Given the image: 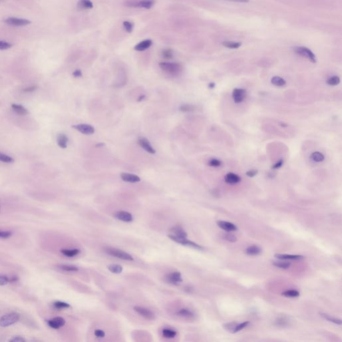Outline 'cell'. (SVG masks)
I'll use <instances>...</instances> for the list:
<instances>
[{
    "mask_svg": "<svg viewBox=\"0 0 342 342\" xmlns=\"http://www.w3.org/2000/svg\"><path fill=\"white\" fill-rule=\"evenodd\" d=\"M0 161L5 163H12L14 162V160L11 156L0 153Z\"/></svg>",
    "mask_w": 342,
    "mask_h": 342,
    "instance_id": "e575fe53",
    "label": "cell"
},
{
    "mask_svg": "<svg viewBox=\"0 0 342 342\" xmlns=\"http://www.w3.org/2000/svg\"><path fill=\"white\" fill-rule=\"evenodd\" d=\"M5 22H6V23H7L8 25L13 26H27L31 23L30 21L28 20V19L16 18H9Z\"/></svg>",
    "mask_w": 342,
    "mask_h": 342,
    "instance_id": "9c48e42d",
    "label": "cell"
},
{
    "mask_svg": "<svg viewBox=\"0 0 342 342\" xmlns=\"http://www.w3.org/2000/svg\"><path fill=\"white\" fill-rule=\"evenodd\" d=\"M104 251L106 254H108V255L114 257L118 258V259H123L124 261H134L133 256L130 255L128 253H126L123 250H120V249L114 248V247H107L104 248Z\"/></svg>",
    "mask_w": 342,
    "mask_h": 342,
    "instance_id": "7a4b0ae2",
    "label": "cell"
},
{
    "mask_svg": "<svg viewBox=\"0 0 342 342\" xmlns=\"http://www.w3.org/2000/svg\"><path fill=\"white\" fill-rule=\"evenodd\" d=\"M11 47H12L11 43H9L6 42L0 41V50H7V49H9V48H11Z\"/></svg>",
    "mask_w": 342,
    "mask_h": 342,
    "instance_id": "7dc6e473",
    "label": "cell"
},
{
    "mask_svg": "<svg viewBox=\"0 0 342 342\" xmlns=\"http://www.w3.org/2000/svg\"><path fill=\"white\" fill-rule=\"evenodd\" d=\"M258 173V170H255V169H253V170H250L247 171V172L246 173V175L248 176L249 177H255V176H256Z\"/></svg>",
    "mask_w": 342,
    "mask_h": 342,
    "instance_id": "816d5d0a",
    "label": "cell"
},
{
    "mask_svg": "<svg viewBox=\"0 0 342 342\" xmlns=\"http://www.w3.org/2000/svg\"><path fill=\"white\" fill-rule=\"evenodd\" d=\"M138 144L141 146L142 148L144 149L146 152H148L150 154H155L156 150L154 149V148L149 143V141L144 138H140L138 141Z\"/></svg>",
    "mask_w": 342,
    "mask_h": 342,
    "instance_id": "9a60e30c",
    "label": "cell"
},
{
    "mask_svg": "<svg viewBox=\"0 0 342 342\" xmlns=\"http://www.w3.org/2000/svg\"><path fill=\"white\" fill-rule=\"evenodd\" d=\"M66 323L65 319L60 317H57L55 318L49 320L48 324L50 327L53 329H59L61 327L64 325Z\"/></svg>",
    "mask_w": 342,
    "mask_h": 342,
    "instance_id": "4fadbf2b",
    "label": "cell"
},
{
    "mask_svg": "<svg viewBox=\"0 0 342 342\" xmlns=\"http://www.w3.org/2000/svg\"><path fill=\"white\" fill-rule=\"evenodd\" d=\"M245 253L249 256H257L260 255L262 252L261 249L257 245H251L245 249Z\"/></svg>",
    "mask_w": 342,
    "mask_h": 342,
    "instance_id": "d6986e66",
    "label": "cell"
},
{
    "mask_svg": "<svg viewBox=\"0 0 342 342\" xmlns=\"http://www.w3.org/2000/svg\"><path fill=\"white\" fill-rule=\"evenodd\" d=\"M108 269L110 271L113 273H116V274L121 273L123 270V267L117 264H111L108 266Z\"/></svg>",
    "mask_w": 342,
    "mask_h": 342,
    "instance_id": "1f68e13d",
    "label": "cell"
},
{
    "mask_svg": "<svg viewBox=\"0 0 342 342\" xmlns=\"http://www.w3.org/2000/svg\"><path fill=\"white\" fill-rule=\"evenodd\" d=\"M73 76L76 78H79L82 76V72L80 70H76L73 72Z\"/></svg>",
    "mask_w": 342,
    "mask_h": 342,
    "instance_id": "9f6ffc18",
    "label": "cell"
},
{
    "mask_svg": "<svg viewBox=\"0 0 342 342\" xmlns=\"http://www.w3.org/2000/svg\"><path fill=\"white\" fill-rule=\"evenodd\" d=\"M311 158L316 163H321L322 161H324L325 159V157L324 154L319 153V152H314L311 155Z\"/></svg>",
    "mask_w": 342,
    "mask_h": 342,
    "instance_id": "4dcf8cb0",
    "label": "cell"
},
{
    "mask_svg": "<svg viewBox=\"0 0 342 342\" xmlns=\"http://www.w3.org/2000/svg\"><path fill=\"white\" fill-rule=\"evenodd\" d=\"M339 82H340V78L337 76H331L327 80V84H329L330 86H336L339 84Z\"/></svg>",
    "mask_w": 342,
    "mask_h": 342,
    "instance_id": "d590c367",
    "label": "cell"
},
{
    "mask_svg": "<svg viewBox=\"0 0 342 342\" xmlns=\"http://www.w3.org/2000/svg\"><path fill=\"white\" fill-rule=\"evenodd\" d=\"M177 315H179L180 317H184V318L191 319V318H193V317H194L193 313L190 310L188 309H180L177 311Z\"/></svg>",
    "mask_w": 342,
    "mask_h": 342,
    "instance_id": "d4e9b609",
    "label": "cell"
},
{
    "mask_svg": "<svg viewBox=\"0 0 342 342\" xmlns=\"http://www.w3.org/2000/svg\"><path fill=\"white\" fill-rule=\"evenodd\" d=\"M73 128L78 130L80 133L86 134V135H90L94 133L95 129L92 126L87 124H80L76 125H73Z\"/></svg>",
    "mask_w": 342,
    "mask_h": 342,
    "instance_id": "52a82bcc",
    "label": "cell"
},
{
    "mask_svg": "<svg viewBox=\"0 0 342 342\" xmlns=\"http://www.w3.org/2000/svg\"><path fill=\"white\" fill-rule=\"evenodd\" d=\"M319 314L322 317H323L324 319L327 320L328 321L332 322V323H334V324H337V325H341V320L340 319L336 318V317H332L330 315H328L327 314H324V313H320Z\"/></svg>",
    "mask_w": 342,
    "mask_h": 342,
    "instance_id": "484cf974",
    "label": "cell"
},
{
    "mask_svg": "<svg viewBox=\"0 0 342 342\" xmlns=\"http://www.w3.org/2000/svg\"><path fill=\"white\" fill-rule=\"evenodd\" d=\"M214 86H215V84H214V83H213V82L210 83V84H209V88H211V89L214 88Z\"/></svg>",
    "mask_w": 342,
    "mask_h": 342,
    "instance_id": "91938a15",
    "label": "cell"
},
{
    "mask_svg": "<svg viewBox=\"0 0 342 342\" xmlns=\"http://www.w3.org/2000/svg\"><path fill=\"white\" fill-rule=\"evenodd\" d=\"M168 237L171 239V240H173V241L177 243L181 244V245H185V246H188V247H193V248H194V249H199V250H203V248L201 245H198V244L189 240V239H187V238H185V239L179 238L177 236L174 235V234H169Z\"/></svg>",
    "mask_w": 342,
    "mask_h": 342,
    "instance_id": "5b68a950",
    "label": "cell"
},
{
    "mask_svg": "<svg viewBox=\"0 0 342 342\" xmlns=\"http://www.w3.org/2000/svg\"><path fill=\"white\" fill-rule=\"evenodd\" d=\"M114 216L117 219H118L120 220V221H124V222L129 223V222L133 221V215H132L130 213L127 211H118L115 213Z\"/></svg>",
    "mask_w": 342,
    "mask_h": 342,
    "instance_id": "7c38bea8",
    "label": "cell"
},
{
    "mask_svg": "<svg viewBox=\"0 0 342 342\" xmlns=\"http://www.w3.org/2000/svg\"><path fill=\"white\" fill-rule=\"evenodd\" d=\"M276 325L281 326V327H285L288 325V320L286 319L284 317H281V318H278L275 321Z\"/></svg>",
    "mask_w": 342,
    "mask_h": 342,
    "instance_id": "ee69618b",
    "label": "cell"
},
{
    "mask_svg": "<svg viewBox=\"0 0 342 342\" xmlns=\"http://www.w3.org/2000/svg\"><path fill=\"white\" fill-rule=\"evenodd\" d=\"M237 324V322H231V323H228V324H224L223 327L227 331H228L229 332H231V333H233L234 329V327H236Z\"/></svg>",
    "mask_w": 342,
    "mask_h": 342,
    "instance_id": "60d3db41",
    "label": "cell"
},
{
    "mask_svg": "<svg viewBox=\"0 0 342 342\" xmlns=\"http://www.w3.org/2000/svg\"><path fill=\"white\" fill-rule=\"evenodd\" d=\"M37 87L33 86H30V87H28V88H26L24 89V92H33L35 90H36Z\"/></svg>",
    "mask_w": 342,
    "mask_h": 342,
    "instance_id": "11a10c76",
    "label": "cell"
},
{
    "mask_svg": "<svg viewBox=\"0 0 342 342\" xmlns=\"http://www.w3.org/2000/svg\"><path fill=\"white\" fill-rule=\"evenodd\" d=\"M271 84L275 86L281 87L285 86L286 84V81L283 79V78L279 77V76H274L271 78Z\"/></svg>",
    "mask_w": 342,
    "mask_h": 342,
    "instance_id": "83f0119b",
    "label": "cell"
},
{
    "mask_svg": "<svg viewBox=\"0 0 342 342\" xmlns=\"http://www.w3.org/2000/svg\"><path fill=\"white\" fill-rule=\"evenodd\" d=\"M12 108L13 110L15 112L16 114H18L19 115L25 116V115L28 114V110L26 108H24V107L22 105L13 104L12 105Z\"/></svg>",
    "mask_w": 342,
    "mask_h": 342,
    "instance_id": "603a6c76",
    "label": "cell"
},
{
    "mask_svg": "<svg viewBox=\"0 0 342 342\" xmlns=\"http://www.w3.org/2000/svg\"><path fill=\"white\" fill-rule=\"evenodd\" d=\"M162 56L166 60H170L173 58V52L170 49H165L162 52Z\"/></svg>",
    "mask_w": 342,
    "mask_h": 342,
    "instance_id": "74e56055",
    "label": "cell"
},
{
    "mask_svg": "<svg viewBox=\"0 0 342 342\" xmlns=\"http://www.w3.org/2000/svg\"><path fill=\"white\" fill-rule=\"evenodd\" d=\"M163 335L165 338H174L177 335V331L173 329L166 328L163 330Z\"/></svg>",
    "mask_w": 342,
    "mask_h": 342,
    "instance_id": "f546056e",
    "label": "cell"
},
{
    "mask_svg": "<svg viewBox=\"0 0 342 342\" xmlns=\"http://www.w3.org/2000/svg\"><path fill=\"white\" fill-rule=\"evenodd\" d=\"M68 142V136L64 134H60L57 137V143L58 146L62 148H67V144Z\"/></svg>",
    "mask_w": 342,
    "mask_h": 342,
    "instance_id": "7402d4cb",
    "label": "cell"
},
{
    "mask_svg": "<svg viewBox=\"0 0 342 342\" xmlns=\"http://www.w3.org/2000/svg\"><path fill=\"white\" fill-rule=\"evenodd\" d=\"M61 253L66 257H73L78 255L80 253V251L79 249H62Z\"/></svg>",
    "mask_w": 342,
    "mask_h": 342,
    "instance_id": "4316f807",
    "label": "cell"
},
{
    "mask_svg": "<svg viewBox=\"0 0 342 342\" xmlns=\"http://www.w3.org/2000/svg\"><path fill=\"white\" fill-rule=\"evenodd\" d=\"M12 236V233L9 231H3L0 230V238L8 239Z\"/></svg>",
    "mask_w": 342,
    "mask_h": 342,
    "instance_id": "681fc988",
    "label": "cell"
},
{
    "mask_svg": "<svg viewBox=\"0 0 342 342\" xmlns=\"http://www.w3.org/2000/svg\"><path fill=\"white\" fill-rule=\"evenodd\" d=\"M19 319V315L18 313L12 312L4 315L0 319V326L5 327L14 324Z\"/></svg>",
    "mask_w": 342,
    "mask_h": 342,
    "instance_id": "277c9868",
    "label": "cell"
},
{
    "mask_svg": "<svg viewBox=\"0 0 342 342\" xmlns=\"http://www.w3.org/2000/svg\"><path fill=\"white\" fill-rule=\"evenodd\" d=\"M294 50L297 54L307 58V59L309 60L313 63L316 62V58H315V56L314 55V53L307 48L296 47L295 48Z\"/></svg>",
    "mask_w": 342,
    "mask_h": 342,
    "instance_id": "8992f818",
    "label": "cell"
},
{
    "mask_svg": "<svg viewBox=\"0 0 342 342\" xmlns=\"http://www.w3.org/2000/svg\"><path fill=\"white\" fill-rule=\"evenodd\" d=\"M104 145V144H103V143L98 144L96 145V147H98V146H99V147H102V146H103Z\"/></svg>",
    "mask_w": 342,
    "mask_h": 342,
    "instance_id": "94428289",
    "label": "cell"
},
{
    "mask_svg": "<svg viewBox=\"0 0 342 342\" xmlns=\"http://www.w3.org/2000/svg\"><path fill=\"white\" fill-rule=\"evenodd\" d=\"M217 225L226 232H233L237 230V227L235 224L230 222L219 221H217Z\"/></svg>",
    "mask_w": 342,
    "mask_h": 342,
    "instance_id": "8fae6325",
    "label": "cell"
},
{
    "mask_svg": "<svg viewBox=\"0 0 342 342\" xmlns=\"http://www.w3.org/2000/svg\"><path fill=\"white\" fill-rule=\"evenodd\" d=\"M180 110L182 112H191L194 110V106L190 104H184L180 107Z\"/></svg>",
    "mask_w": 342,
    "mask_h": 342,
    "instance_id": "f6af8a7d",
    "label": "cell"
},
{
    "mask_svg": "<svg viewBox=\"0 0 342 342\" xmlns=\"http://www.w3.org/2000/svg\"><path fill=\"white\" fill-rule=\"evenodd\" d=\"M166 279L168 281V282L173 283V284H177V283L183 281L182 275L180 274V273L178 271L169 273L166 277Z\"/></svg>",
    "mask_w": 342,
    "mask_h": 342,
    "instance_id": "5bb4252c",
    "label": "cell"
},
{
    "mask_svg": "<svg viewBox=\"0 0 342 342\" xmlns=\"http://www.w3.org/2000/svg\"><path fill=\"white\" fill-rule=\"evenodd\" d=\"M53 306H54L57 309H63V308H68V307H70L69 304H68L64 302H62V301H56L54 304H53Z\"/></svg>",
    "mask_w": 342,
    "mask_h": 342,
    "instance_id": "7bdbcfd3",
    "label": "cell"
},
{
    "mask_svg": "<svg viewBox=\"0 0 342 342\" xmlns=\"http://www.w3.org/2000/svg\"><path fill=\"white\" fill-rule=\"evenodd\" d=\"M9 283V278L6 275H0V285H5Z\"/></svg>",
    "mask_w": 342,
    "mask_h": 342,
    "instance_id": "c3c4849f",
    "label": "cell"
},
{
    "mask_svg": "<svg viewBox=\"0 0 342 342\" xmlns=\"http://www.w3.org/2000/svg\"><path fill=\"white\" fill-rule=\"evenodd\" d=\"M282 295L287 297H297L299 296V292L297 291V290H294V289L287 290L285 292H283Z\"/></svg>",
    "mask_w": 342,
    "mask_h": 342,
    "instance_id": "836d02e7",
    "label": "cell"
},
{
    "mask_svg": "<svg viewBox=\"0 0 342 342\" xmlns=\"http://www.w3.org/2000/svg\"><path fill=\"white\" fill-rule=\"evenodd\" d=\"M223 238L225 239V240H227V241L232 242V243L236 242L237 240V237L234 236L233 234L231 233V232H227V233L224 234H223Z\"/></svg>",
    "mask_w": 342,
    "mask_h": 342,
    "instance_id": "f35d334b",
    "label": "cell"
},
{
    "mask_svg": "<svg viewBox=\"0 0 342 342\" xmlns=\"http://www.w3.org/2000/svg\"><path fill=\"white\" fill-rule=\"evenodd\" d=\"M134 311L138 313L139 315L144 317L145 319L148 320H154L155 319V315L153 313L150 309L146 308V307L136 306L134 308Z\"/></svg>",
    "mask_w": 342,
    "mask_h": 342,
    "instance_id": "ba28073f",
    "label": "cell"
},
{
    "mask_svg": "<svg viewBox=\"0 0 342 342\" xmlns=\"http://www.w3.org/2000/svg\"><path fill=\"white\" fill-rule=\"evenodd\" d=\"M154 3V0H126L125 2V5L127 7L144 9H150Z\"/></svg>",
    "mask_w": 342,
    "mask_h": 342,
    "instance_id": "3957f363",
    "label": "cell"
},
{
    "mask_svg": "<svg viewBox=\"0 0 342 342\" xmlns=\"http://www.w3.org/2000/svg\"><path fill=\"white\" fill-rule=\"evenodd\" d=\"M222 44L225 46L227 48H232V49H237V48H239V47H240L241 46V43L240 42H229V41H227V42H223Z\"/></svg>",
    "mask_w": 342,
    "mask_h": 342,
    "instance_id": "d6a6232c",
    "label": "cell"
},
{
    "mask_svg": "<svg viewBox=\"0 0 342 342\" xmlns=\"http://www.w3.org/2000/svg\"><path fill=\"white\" fill-rule=\"evenodd\" d=\"M221 164H222L221 161H220L219 160L216 158H213L209 162V165L213 167H219L221 165Z\"/></svg>",
    "mask_w": 342,
    "mask_h": 342,
    "instance_id": "bcb514c9",
    "label": "cell"
},
{
    "mask_svg": "<svg viewBox=\"0 0 342 342\" xmlns=\"http://www.w3.org/2000/svg\"><path fill=\"white\" fill-rule=\"evenodd\" d=\"M94 335L97 338H103L105 336V332L102 329H96L94 331Z\"/></svg>",
    "mask_w": 342,
    "mask_h": 342,
    "instance_id": "f907efd6",
    "label": "cell"
},
{
    "mask_svg": "<svg viewBox=\"0 0 342 342\" xmlns=\"http://www.w3.org/2000/svg\"><path fill=\"white\" fill-rule=\"evenodd\" d=\"M280 260L281 261H273V264L274 265L275 267H278V268L282 269H287L289 268V267L291 266V263H290L285 261H282L281 259H280Z\"/></svg>",
    "mask_w": 342,
    "mask_h": 342,
    "instance_id": "f1b7e54d",
    "label": "cell"
},
{
    "mask_svg": "<svg viewBox=\"0 0 342 342\" xmlns=\"http://www.w3.org/2000/svg\"><path fill=\"white\" fill-rule=\"evenodd\" d=\"M283 160H280L278 161V162H277L273 166L272 168H273V169L279 168L281 167V166L283 165Z\"/></svg>",
    "mask_w": 342,
    "mask_h": 342,
    "instance_id": "db71d44e",
    "label": "cell"
},
{
    "mask_svg": "<svg viewBox=\"0 0 342 342\" xmlns=\"http://www.w3.org/2000/svg\"><path fill=\"white\" fill-rule=\"evenodd\" d=\"M159 66L164 72L173 76H177L183 71V66L178 63L161 62Z\"/></svg>",
    "mask_w": 342,
    "mask_h": 342,
    "instance_id": "6da1fadb",
    "label": "cell"
},
{
    "mask_svg": "<svg viewBox=\"0 0 342 342\" xmlns=\"http://www.w3.org/2000/svg\"><path fill=\"white\" fill-rule=\"evenodd\" d=\"M123 26L125 29V30L128 32V33H131L132 32H133V28H134V25L133 23L132 22H130L128 21H124L123 22Z\"/></svg>",
    "mask_w": 342,
    "mask_h": 342,
    "instance_id": "b9f144b4",
    "label": "cell"
},
{
    "mask_svg": "<svg viewBox=\"0 0 342 342\" xmlns=\"http://www.w3.org/2000/svg\"><path fill=\"white\" fill-rule=\"evenodd\" d=\"M227 1H230L233 2H239V3H247L249 2V0H227Z\"/></svg>",
    "mask_w": 342,
    "mask_h": 342,
    "instance_id": "6f0895ef",
    "label": "cell"
},
{
    "mask_svg": "<svg viewBox=\"0 0 342 342\" xmlns=\"http://www.w3.org/2000/svg\"><path fill=\"white\" fill-rule=\"evenodd\" d=\"M120 177L124 181L127 183H138L140 180V179L137 175H135L133 174L130 173H123L121 174Z\"/></svg>",
    "mask_w": 342,
    "mask_h": 342,
    "instance_id": "2e32d148",
    "label": "cell"
},
{
    "mask_svg": "<svg viewBox=\"0 0 342 342\" xmlns=\"http://www.w3.org/2000/svg\"><path fill=\"white\" fill-rule=\"evenodd\" d=\"M247 96V92L242 88H235L233 91V99L235 103H241Z\"/></svg>",
    "mask_w": 342,
    "mask_h": 342,
    "instance_id": "30bf717a",
    "label": "cell"
},
{
    "mask_svg": "<svg viewBox=\"0 0 342 342\" xmlns=\"http://www.w3.org/2000/svg\"><path fill=\"white\" fill-rule=\"evenodd\" d=\"M275 257L281 260H301L304 258L302 255H288V254H276Z\"/></svg>",
    "mask_w": 342,
    "mask_h": 342,
    "instance_id": "ac0fdd59",
    "label": "cell"
},
{
    "mask_svg": "<svg viewBox=\"0 0 342 342\" xmlns=\"http://www.w3.org/2000/svg\"><path fill=\"white\" fill-rule=\"evenodd\" d=\"M59 268L61 269L66 271H78V268L74 265H61L59 266Z\"/></svg>",
    "mask_w": 342,
    "mask_h": 342,
    "instance_id": "8d00e7d4",
    "label": "cell"
},
{
    "mask_svg": "<svg viewBox=\"0 0 342 342\" xmlns=\"http://www.w3.org/2000/svg\"><path fill=\"white\" fill-rule=\"evenodd\" d=\"M18 277H11L10 279H9V282H11V283H13V282H16L18 281Z\"/></svg>",
    "mask_w": 342,
    "mask_h": 342,
    "instance_id": "680465c9",
    "label": "cell"
},
{
    "mask_svg": "<svg viewBox=\"0 0 342 342\" xmlns=\"http://www.w3.org/2000/svg\"><path fill=\"white\" fill-rule=\"evenodd\" d=\"M241 177L239 175L233 173H229L224 177V181L229 184H235L241 182Z\"/></svg>",
    "mask_w": 342,
    "mask_h": 342,
    "instance_id": "e0dca14e",
    "label": "cell"
},
{
    "mask_svg": "<svg viewBox=\"0 0 342 342\" xmlns=\"http://www.w3.org/2000/svg\"><path fill=\"white\" fill-rule=\"evenodd\" d=\"M78 8L80 9H89L93 8V3L90 0H79Z\"/></svg>",
    "mask_w": 342,
    "mask_h": 342,
    "instance_id": "cb8c5ba5",
    "label": "cell"
},
{
    "mask_svg": "<svg viewBox=\"0 0 342 342\" xmlns=\"http://www.w3.org/2000/svg\"><path fill=\"white\" fill-rule=\"evenodd\" d=\"M25 339H23V338H22V337L20 336H16V337H14L13 338L11 339L10 340H9V341H12V342H23L25 341Z\"/></svg>",
    "mask_w": 342,
    "mask_h": 342,
    "instance_id": "f5cc1de1",
    "label": "cell"
},
{
    "mask_svg": "<svg viewBox=\"0 0 342 342\" xmlns=\"http://www.w3.org/2000/svg\"><path fill=\"white\" fill-rule=\"evenodd\" d=\"M170 231L173 233V234L179 238H187V233L183 228L180 226H175L170 229Z\"/></svg>",
    "mask_w": 342,
    "mask_h": 342,
    "instance_id": "ffe728a7",
    "label": "cell"
},
{
    "mask_svg": "<svg viewBox=\"0 0 342 342\" xmlns=\"http://www.w3.org/2000/svg\"><path fill=\"white\" fill-rule=\"evenodd\" d=\"M153 42L150 40H145L138 43L137 45L135 46L134 50L136 51H144L146 49L149 48L152 45Z\"/></svg>",
    "mask_w": 342,
    "mask_h": 342,
    "instance_id": "44dd1931",
    "label": "cell"
},
{
    "mask_svg": "<svg viewBox=\"0 0 342 342\" xmlns=\"http://www.w3.org/2000/svg\"><path fill=\"white\" fill-rule=\"evenodd\" d=\"M249 324V321L243 322V323H241V324H237V325H236V327H234V331H233V333H237V332L243 330L244 328H245V327H246Z\"/></svg>",
    "mask_w": 342,
    "mask_h": 342,
    "instance_id": "ab89813d",
    "label": "cell"
}]
</instances>
